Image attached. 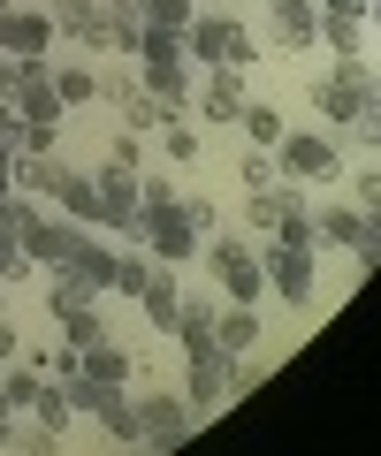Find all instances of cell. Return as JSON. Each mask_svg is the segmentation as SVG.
<instances>
[{
	"label": "cell",
	"instance_id": "obj_1",
	"mask_svg": "<svg viewBox=\"0 0 381 456\" xmlns=\"http://www.w3.org/2000/svg\"><path fill=\"white\" fill-rule=\"evenodd\" d=\"M183 61L199 69H252L260 61V31L236 16H191L183 23Z\"/></svg>",
	"mask_w": 381,
	"mask_h": 456
},
{
	"label": "cell",
	"instance_id": "obj_2",
	"mask_svg": "<svg viewBox=\"0 0 381 456\" xmlns=\"http://www.w3.org/2000/svg\"><path fill=\"white\" fill-rule=\"evenodd\" d=\"M305 99L320 107V122H328V130L359 122L366 107H381V92H374V53H366V61H335L328 77H313V84H305Z\"/></svg>",
	"mask_w": 381,
	"mask_h": 456
},
{
	"label": "cell",
	"instance_id": "obj_3",
	"mask_svg": "<svg viewBox=\"0 0 381 456\" xmlns=\"http://www.w3.org/2000/svg\"><path fill=\"white\" fill-rule=\"evenodd\" d=\"M199 259H206V274H214V289H221V305H260L267 297V274H260V244H244V236H206L199 244Z\"/></svg>",
	"mask_w": 381,
	"mask_h": 456
},
{
	"label": "cell",
	"instance_id": "obj_4",
	"mask_svg": "<svg viewBox=\"0 0 381 456\" xmlns=\"http://www.w3.org/2000/svg\"><path fill=\"white\" fill-rule=\"evenodd\" d=\"M260 274H267V289L282 305H313L320 266H313V244L305 236H260Z\"/></svg>",
	"mask_w": 381,
	"mask_h": 456
},
{
	"label": "cell",
	"instance_id": "obj_5",
	"mask_svg": "<svg viewBox=\"0 0 381 456\" xmlns=\"http://www.w3.org/2000/svg\"><path fill=\"white\" fill-rule=\"evenodd\" d=\"M275 167H282V183H335L344 175V145H335L328 130H282L275 137Z\"/></svg>",
	"mask_w": 381,
	"mask_h": 456
},
{
	"label": "cell",
	"instance_id": "obj_6",
	"mask_svg": "<svg viewBox=\"0 0 381 456\" xmlns=\"http://www.w3.org/2000/svg\"><path fill=\"white\" fill-rule=\"evenodd\" d=\"M137 403V441H145V456H168V449H183L191 441V403H183V388H145V395H130Z\"/></svg>",
	"mask_w": 381,
	"mask_h": 456
},
{
	"label": "cell",
	"instance_id": "obj_7",
	"mask_svg": "<svg viewBox=\"0 0 381 456\" xmlns=\"http://www.w3.org/2000/svg\"><path fill=\"white\" fill-rule=\"evenodd\" d=\"M313 244H344L351 259H359V274H374V259H381V221H374V213H359L351 198H335V206L313 213Z\"/></svg>",
	"mask_w": 381,
	"mask_h": 456
},
{
	"label": "cell",
	"instance_id": "obj_8",
	"mask_svg": "<svg viewBox=\"0 0 381 456\" xmlns=\"http://www.w3.org/2000/svg\"><path fill=\"white\" fill-rule=\"evenodd\" d=\"M84 236H92L84 221H69V213H46V206H31V213H23V228H16V244L31 251V266H38V274H46V266H69Z\"/></svg>",
	"mask_w": 381,
	"mask_h": 456
},
{
	"label": "cell",
	"instance_id": "obj_9",
	"mask_svg": "<svg viewBox=\"0 0 381 456\" xmlns=\"http://www.w3.org/2000/svg\"><path fill=\"white\" fill-rule=\"evenodd\" d=\"M183 403H191V419H214L221 403H229V350L221 342H206V350H183Z\"/></svg>",
	"mask_w": 381,
	"mask_h": 456
},
{
	"label": "cell",
	"instance_id": "obj_10",
	"mask_svg": "<svg viewBox=\"0 0 381 456\" xmlns=\"http://www.w3.org/2000/svg\"><path fill=\"white\" fill-rule=\"evenodd\" d=\"M244 69H206L199 84H191V114H199L206 130H236V114H244Z\"/></svg>",
	"mask_w": 381,
	"mask_h": 456
},
{
	"label": "cell",
	"instance_id": "obj_11",
	"mask_svg": "<svg viewBox=\"0 0 381 456\" xmlns=\"http://www.w3.org/2000/svg\"><path fill=\"white\" fill-rule=\"evenodd\" d=\"M260 46L290 53V61L313 53L320 46V8H313V0H267V38H260Z\"/></svg>",
	"mask_w": 381,
	"mask_h": 456
},
{
	"label": "cell",
	"instance_id": "obj_12",
	"mask_svg": "<svg viewBox=\"0 0 381 456\" xmlns=\"http://www.w3.org/2000/svg\"><path fill=\"white\" fill-rule=\"evenodd\" d=\"M92 183H100V236H122V244H137V175L92 167Z\"/></svg>",
	"mask_w": 381,
	"mask_h": 456
},
{
	"label": "cell",
	"instance_id": "obj_13",
	"mask_svg": "<svg viewBox=\"0 0 381 456\" xmlns=\"http://www.w3.org/2000/svg\"><path fill=\"white\" fill-rule=\"evenodd\" d=\"M46 16L62 38H77L84 53H100L107 61V0H46Z\"/></svg>",
	"mask_w": 381,
	"mask_h": 456
},
{
	"label": "cell",
	"instance_id": "obj_14",
	"mask_svg": "<svg viewBox=\"0 0 381 456\" xmlns=\"http://www.w3.org/2000/svg\"><path fill=\"white\" fill-rule=\"evenodd\" d=\"M54 16L46 8H0V53L8 61H23V53H54Z\"/></svg>",
	"mask_w": 381,
	"mask_h": 456
},
{
	"label": "cell",
	"instance_id": "obj_15",
	"mask_svg": "<svg viewBox=\"0 0 381 456\" xmlns=\"http://www.w3.org/2000/svg\"><path fill=\"white\" fill-rule=\"evenodd\" d=\"M176 305H183L176 266H153V274H145V289H137V312H145V327H153V335H168V327H176Z\"/></svg>",
	"mask_w": 381,
	"mask_h": 456
},
{
	"label": "cell",
	"instance_id": "obj_16",
	"mask_svg": "<svg viewBox=\"0 0 381 456\" xmlns=\"http://www.w3.org/2000/svg\"><path fill=\"white\" fill-rule=\"evenodd\" d=\"M214 342L229 350V358H252L267 342V327H260V305H221L214 312Z\"/></svg>",
	"mask_w": 381,
	"mask_h": 456
},
{
	"label": "cell",
	"instance_id": "obj_17",
	"mask_svg": "<svg viewBox=\"0 0 381 456\" xmlns=\"http://www.w3.org/2000/svg\"><path fill=\"white\" fill-rule=\"evenodd\" d=\"M46 206H62L69 221H84V228H100V183L84 175V167H62V175H54V198Z\"/></svg>",
	"mask_w": 381,
	"mask_h": 456
},
{
	"label": "cell",
	"instance_id": "obj_18",
	"mask_svg": "<svg viewBox=\"0 0 381 456\" xmlns=\"http://www.w3.org/2000/svg\"><path fill=\"white\" fill-rule=\"evenodd\" d=\"M77 365H84V373H92V380H107V388H130V380H137V358H130V350H122L115 335L84 342V350H77Z\"/></svg>",
	"mask_w": 381,
	"mask_h": 456
},
{
	"label": "cell",
	"instance_id": "obj_19",
	"mask_svg": "<svg viewBox=\"0 0 381 456\" xmlns=\"http://www.w3.org/2000/svg\"><path fill=\"white\" fill-rule=\"evenodd\" d=\"M54 175H62L54 152H16V160H8V191H16V198H38V206L54 198Z\"/></svg>",
	"mask_w": 381,
	"mask_h": 456
},
{
	"label": "cell",
	"instance_id": "obj_20",
	"mask_svg": "<svg viewBox=\"0 0 381 456\" xmlns=\"http://www.w3.org/2000/svg\"><path fill=\"white\" fill-rule=\"evenodd\" d=\"M38 297H46V312H54V320H69V312H84V305H100V289H92L84 274H69V266H46Z\"/></svg>",
	"mask_w": 381,
	"mask_h": 456
},
{
	"label": "cell",
	"instance_id": "obj_21",
	"mask_svg": "<svg viewBox=\"0 0 381 456\" xmlns=\"http://www.w3.org/2000/svg\"><path fill=\"white\" fill-rule=\"evenodd\" d=\"M153 266H161V259H153L145 244H115V274H107V297H130V305H137V289H145Z\"/></svg>",
	"mask_w": 381,
	"mask_h": 456
},
{
	"label": "cell",
	"instance_id": "obj_22",
	"mask_svg": "<svg viewBox=\"0 0 381 456\" xmlns=\"http://www.w3.org/2000/svg\"><path fill=\"white\" fill-rule=\"evenodd\" d=\"M38 395H46V373H38V365H23V358L0 365V403H8V411H31Z\"/></svg>",
	"mask_w": 381,
	"mask_h": 456
},
{
	"label": "cell",
	"instance_id": "obj_23",
	"mask_svg": "<svg viewBox=\"0 0 381 456\" xmlns=\"http://www.w3.org/2000/svg\"><path fill=\"white\" fill-rule=\"evenodd\" d=\"M236 130H244V145L275 152V137L290 130V114H282V107H260V99H244V114H236Z\"/></svg>",
	"mask_w": 381,
	"mask_h": 456
},
{
	"label": "cell",
	"instance_id": "obj_24",
	"mask_svg": "<svg viewBox=\"0 0 381 456\" xmlns=\"http://www.w3.org/2000/svg\"><path fill=\"white\" fill-rule=\"evenodd\" d=\"M54 99H62V107H100L92 61H54Z\"/></svg>",
	"mask_w": 381,
	"mask_h": 456
},
{
	"label": "cell",
	"instance_id": "obj_25",
	"mask_svg": "<svg viewBox=\"0 0 381 456\" xmlns=\"http://www.w3.org/2000/svg\"><path fill=\"white\" fill-rule=\"evenodd\" d=\"M100 335H115V327H107V297H100V305H84V312H69V320H62V342H77V350H84V342H100Z\"/></svg>",
	"mask_w": 381,
	"mask_h": 456
},
{
	"label": "cell",
	"instance_id": "obj_26",
	"mask_svg": "<svg viewBox=\"0 0 381 456\" xmlns=\"http://www.w3.org/2000/svg\"><path fill=\"white\" fill-rule=\"evenodd\" d=\"M161 145H168V160H199V152H206V137H199V122L168 114V122H161Z\"/></svg>",
	"mask_w": 381,
	"mask_h": 456
},
{
	"label": "cell",
	"instance_id": "obj_27",
	"mask_svg": "<svg viewBox=\"0 0 381 456\" xmlns=\"http://www.w3.org/2000/svg\"><path fill=\"white\" fill-rule=\"evenodd\" d=\"M236 183H244V191H275V183H282V167H275V152H260V145H244V160H236Z\"/></svg>",
	"mask_w": 381,
	"mask_h": 456
},
{
	"label": "cell",
	"instance_id": "obj_28",
	"mask_svg": "<svg viewBox=\"0 0 381 456\" xmlns=\"http://www.w3.org/2000/svg\"><path fill=\"white\" fill-rule=\"evenodd\" d=\"M23 419H38V426H46V434H69V419H77V411H69V395L54 388V380H46V395H38V403L23 411Z\"/></svg>",
	"mask_w": 381,
	"mask_h": 456
},
{
	"label": "cell",
	"instance_id": "obj_29",
	"mask_svg": "<svg viewBox=\"0 0 381 456\" xmlns=\"http://www.w3.org/2000/svg\"><path fill=\"white\" fill-rule=\"evenodd\" d=\"M100 167H115V175H137V167H145V137H137V130H122L115 145L100 152Z\"/></svg>",
	"mask_w": 381,
	"mask_h": 456
},
{
	"label": "cell",
	"instance_id": "obj_30",
	"mask_svg": "<svg viewBox=\"0 0 381 456\" xmlns=\"http://www.w3.org/2000/svg\"><path fill=\"white\" fill-rule=\"evenodd\" d=\"M16 456H62V434H46L38 419H16V441H8Z\"/></svg>",
	"mask_w": 381,
	"mask_h": 456
},
{
	"label": "cell",
	"instance_id": "obj_31",
	"mask_svg": "<svg viewBox=\"0 0 381 456\" xmlns=\"http://www.w3.org/2000/svg\"><path fill=\"white\" fill-rule=\"evenodd\" d=\"M351 206H359V213H374V206H381V167H374V160L351 167Z\"/></svg>",
	"mask_w": 381,
	"mask_h": 456
},
{
	"label": "cell",
	"instance_id": "obj_32",
	"mask_svg": "<svg viewBox=\"0 0 381 456\" xmlns=\"http://www.w3.org/2000/svg\"><path fill=\"white\" fill-rule=\"evenodd\" d=\"M161 122H168V114H161V99H153V92H137L130 107H122V130H137V137H145V130H161Z\"/></svg>",
	"mask_w": 381,
	"mask_h": 456
},
{
	"label": "cell",
	"instance_id": "obj_33",
	"mask_svg": "<svg viewBox=\"0 0 381 456\" xmlns=\"http://www.w3.org/2000/svg\"><path fill=\"white\" fill-rule=\"evenodd\" d=\"M191 16H199L191 0H145V23H161V31H183Z\"/></svg>",
	"mask_w": 381,
	"mask_h": 456
},
{
	"label": "cell",
	"instance_id": "obj_34",
	"mask_svg": "<svg viewBox=\"0 0 381 456\" xmlns=\"http://www.w3.org/2000/svg\"><path fill=\"white\" fill-rule=\"evenodd\" d=\"M183 221L199 228V244H206V236L221 228V206H214V198H183Z\"/></svg>",
	"mask_w": 381,
	"mask_h": 456
},
{
	"label": "cell",
	"instance_id": "obj_35",
	"mask_svg": "<svg viewBox=\"0 0 381 456\" xmlns=\"http://www.w3.org/2000/svg\"><path fill=\"white\" fill-rule=\"evenodd\" d=\"M351 130V145H359V160H374V137H381V107H366L359 122H344Z\"/></svg>",
	"mask_w": 381,
	"mask_h": 456
},
{
	"label": "cell",
	"instance_id": "obj_36",
	"mask_svg": "<svg viewBox=\"0 0 381 456\" xmlns=\"http://www.w3.org/2000/svg\"><path fill=\"white\" fill-rule=\"evenodd\" d=\"M260 380H267V365H260V358H229V395H252Z\"/></svg>",
	"mask_w": 381,
	"mask_h": 456
},
{
	"label": "cell",
	"instance_id": "obj_37",
	"mask_svg": "<svg viewBox=\"0 0 381 456\" xmlns=\"http://www.w3.org/2000/svg\"><path fill=\"white\" fill-rule=\"evenodd\" d=\"M16 130H23V114H16V99L0 92V145H8V152H16Z\"/></svg>",
	"mask_w": 381,
	"mask_h": 456
},
{
	"label": "cell",
	"instance_id": "obj_38",
	"mask_svg": "<svg viewBox=\"0 0 381 456\" xmlns=\"http://www.w3.org/2000/svg\"><path fill=\"white\" fill-rule=\"evenodd\" d=\"M16 350H23V335H16V327H8V312H0V365L16 358Z\"/></svg>",
	"mask_w": 381,
	"mask_h": 456
},
{
	"label": "cell",
	"instance_id": "obj_39",
	"mask_svg": "<svg viewBox=\"0 0 381 456\" xmlns=\"http://www.w3.org/2000/svg\"><path fill=\"white\" fill-rule=\"evenodd\" d=\"M8 441H16V411L0 403V449H8Z\"/></svg>",
	"mask_w": 381,
	"mask_h": 456
},
{
	"label": "cell",
	"instance_id": "obj_40",
	"mask_svg": "<svg viewBox=\"0 0 381 456\" xmlns=\"http://www.w3.org/2000/svg\"><path fill=\"white\" fill-rule=\"evenodd\" d=\"M8 84H16V61H8V53H0V92H8Z\"/></svg>",
	"mask_w": 381,
	"mask_h": 456
},
{
	"label": "cell",
	"instance_id": "obj_41",
	"mask_svg": "<svg viewBox=\"0 0 381 456\" xmlns=\"http://www.w3.org/2000/svg\"><path fill=\"white\" fill-rule=\"evenodd\" d=\"M8 160H16V152H8V145H0V175H8Z\"/></svg>",
	"mask_w": 381,
	"mask_h": 456
},
{
	"label": "cell",
	"instance_id": "obj_42",
	"mask_svg": "<svg viewBox=\"0 0 381 456\" xmlns=\"http://www.w3.org/2000/svg\"><path fill=\"white\" fill-rule=\"evenodd\" d=\"M0 312H8V281H0Z\"/></svg>",
	"mask_w": 381,
	"mask_h": 456
},
{
	"label": "cell",
	"instance_id": "obj_43",
	"mask_svg": "<svg viewBox=\"0 0 381 456\" xmlns=\"http://www.w3.org/2000/svg\"><path fill=\"white\" fill-rule=\"evenodd\" d=\"M0 8H16V0H0Z\"/></svg>",
	"mask_w": 381,
	"mask_h": 456
}]
</instances>
